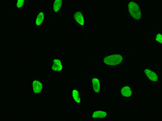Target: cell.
Instances as JSON below:
<instances>
[{
  "instance_id": "3957f363",
  "label": "cell",
  "mask_w": 162,
  "mask_h": 121,
  "mask_svg": "<svg viewBox=\"0 0 162 121\" xmlns=\"http://www.w3.org/2000/svg\"><path fill=\"white\" fill-rule=\"evenodd\" d=\"M73 20L81 27H84L85 20L83 12L81 10L75 11L73 14Z\"/></svg>"
},
{
  "instance_id": "7c38bea8",
  "label": "cell",
  "mask_w": 162,
  "mask_h": 121,
  "mask_svg": "<svg viewBox=\"0 0 162 121\" xmlns=\"http://www.w3.org/2000/svg\"><path fill=\"white\" fill-rule=\"evenodd\" d=\"M72 97L73 100L77 103H80L81 102V99L80 96L79 92L76 89H73L72 91Z\"/></svg>"
},
{
  "instance_id": "5b68a950",
  "label": "cell",
  "mask_w": 162,
  "mask_h": 121,
  "mask_svg": "<svg viewBox=\"0 0 162 121\" xmlns=\"http://www.w3.org/2000/svg\"><path fill=\"white\" fill-rule=\"evenodd\" d=\"M44 12L42 10H40L37 13L36 15L35 18V25L36 29H38L39 27L43 24L44 20Z\"/></svg>"
},
{
  "instance_id": "8992f818",
  "label": "cell",
  "mask_w": 162,
  "mask_h": 121,
  "mask_svg": "<svg viewBox=\"0 0 162 121\" xmlns=\"http://www.w3.org/2000/svg\"><path fill=\"white\" fill-rule=\"evenodd\" d=\"M32 88L34 93L39 94L43 89V84L40 81L35 80L32 82Z\"/></svg>"
},
{
  "instance_id": "ba28073f",
  "label": "cell",
  "mask_w": 162,
  "mask_h": 121,
  "mask_svg": "<svg viewBox=\"0 0 162 121\" xmlns=\"http://www.w3.org/2000/svg\"><path fill=\"white\" fill-rule=\"evenodd\" d=\"M145 74L147 76V78L151 80V81L156 82L158 81V78L156 73L154 72L151 70L146 69L144 71Z\"/></svg>"
},
{
  "instance_id": "277c9868",
  "label": "cell",
  "mask_w": 162,
  "mask_h": 121,
  "mask_svg": "<svg viewBox=\"0 0 162 121\" xmlns=\"http://www.w3.org/2000/svg\"><path fill=\"white\" fill-rule=\"evenodd\" d=\"M63 0H52V8L54 15H58L60 14L63 6Z\"/></svg>"
},
{
  "instance_id": "52a82bcc",
  "label": "cell",
  "mask_w": 162,
  "mask_h": 121,
  "mask_svg": "<svg viewBox=\"0 0 162 121\" xmlns=\"http://www.w3.org/2000/svg\"><path fill=\"white\" fill-rule=\"evenodd\" d=\"M52 71L55 72H61L63 69V65L61 61L59 59L55 58L52 60V65L51 67Z\"/></svg>"
},
{
  "instance_id": "9c48e42d",
  "label": "cell",
  "mask_w": 162,
  "mask_h": 121,
  "mask_svg": "<svg viewBox=\"0 0 162 121\" xmlns=\"http://www.w3.org/2000/svg\"><path fill=\"white\" fill-rule=\"evenodd\" d=\"M92 86L93 90L96 93H99L101 89V84L99 79L97 78H94L92 79Z\"/></svg>"
},
{
  "instance_id": "8fae6325",
  "label": "cell",
  "mask_w": 162,
  "mask_h": 121,
  "mask_svg": "<svg viewBox=\"0 0 162 121\" xmlns=\"http://www.w3.org/2000/svg\"><path fill=\"white\" fill-rule=\"evenodd\" d=\"M121 93L123 97H129L131 96L132 92L130 87L129 86H126L122 88L121 91Z\"/></svg>"
},
{
  "instance_id": "5bb4252c",
  "label": "cell",
  "mask_w": 162,
  "mask_h": 121,
  "mask_svg": "<svg viewBox=\"0 0 162 121\" xmlns=\"http://www.w3.org/2000/svg\"><path fill=\"white\" fill-rule=\"evenodd\" d=\"M156 40L157 42L162 44V35L161 33H158L156 37Z\"/></svg>"
},
{
  "instance_id": "7a4b0ae2",
  "label": "cell",
  "mask_w": 162,
  "mask_h": 121,
  "mask_svg": "<svg viewBox=\"0 0 162 121\" xmlns=\"http://www.w3.org/2000/svg\"><path fill=\"white\" fill-rule=\"evenodd\" d=\"M129 12L132 17L136 19H140L142 17L141 9L137 4L134 2H130L128 4Z\"/></svg>"
},
{
  "instance_id": "4fadbf2b",
  "label": "cell",
  "mask_w": 162,
  "mask_h": 121,
  "mask_svg": "<svg viewBox=\"0 0 162 121\" xmlns=\"http://www.w3.org/2000/svg\"><path fill=\"white\" fill-rule=\"evenodd\" d=\"M25 2H26V0H16L15 5L16 9L20 10V9L23 8V6H25Z\"/></svg>"
},
{
  "instance_id": "30bf717a",
  "label": "cell",
  "mask_w": 162,
  "mask_h": 121,
  "mask_svg": "<svg viewBox=\"0 0 162 121\" xmlns=\"http://www.w3.org/2000/svg\"><path fill=\"white\" fill-rule=\"evenodd\" d=\"M107 116V112L103 110H96L92 113V118L94 119L97 118H104Z\"/></svg>"
},
{
  "instance_id": "6da1fadb",
  "label": "cell",
  "mask_w": 162,
  "mask_h": 121,
  "mask_svg": "<svg viewBox=\"0 0 162 121\" xmlns=\"http://www.w3.org/2000/svg\"><path fill=\"white\" fill-rule=\"evenodd\" d=\"M123 61L122 56L119 54L109 55L104 58L103 63L108 66H117L121 64Z\"/></svg>"
}]
</instances>
